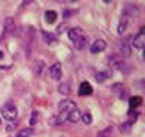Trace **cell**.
<instances>
[{
	"mask_svg": "<svg viewBox=\"0 0 145 137\" xmlns=\"http://www.w3.org/2000/svg\"><path fill=\"white\" fill-rule=\"evenodd\" d=\"M2 115L5 119L8 121H14L16 116H18V109L14 106V104H5V106L2 107Z\"/></svg>",
	"mask_w": 145,
	"mask_h": 137,
	"instance_id": "obj_1",
	"label": "cell"
},
{
	"mask_svg": "<svg viewBox=\"0 0 145 137\" xmlns=\"http://www.w3.org/2000/svg\"><path fill=\"white\" fill-rule=\"evenodd\" d=\"M132 45L136 48V49H144L145 46V36H144V28H141L139 34H136L132 40Z\"/></svg>",
	"mask_w": 145,
	"mask_h": 137,
	"instance_id": "obj_2",
	"label": "cell"
},
{
	"mask_svg": "<svg viewBox=\"0 0 145 137\" xmlns=\"http://www.w3.org/2000/svg\"><path fill=\"white\" fill-rule=\"evenodd\" d=\"M49 73H50V77H52V79L59 81V79H61V76H62V67H61V64H59V63H55L54 66H50Z\"/></svg>",
	"mask_w": 145,
	"mask_h": 137,
	"instance_id": "obj_3",
	"label": "cell"
},
{
	"mask_svg": "<svg viewBox=\"0 0 145 137\" xmlns=\"http://www.w3.org/2000/svg\"><path fill=\"white\" fill-rule=\"evenodd\" d=\"M105 48H107V43H105L102 39H98V40H95L93 43H92L90 52H92V54H98V52L105 51Z\"/></svg>",
	"mask_w": 145,
	"mask_h": 137,
	"instance_id": "obj_4",
	"label": "cell"
},
{
	"mask_svg": "<svg viewBox=\"0 0 145 137\" xmlns=\"http://www.w3.org/2000/svg\"><path fill=\"white\" fill-rule=\"evenodd\" d=\"M59 110L64 113V112H70V110H72V109H76V103L74 101H71V100H62V101H59Z\"/></svg>",
	"mask_w": 145,
	"mask_h": 137,
	"instance_id": "obj_5",
	"label": "cell"
},
{
	"mask_svg": "<svg viewBox=\"0 0 145 137\" xmlns=\"http://www.w3.org/2000/svg\"><path fill=\"white\" fill-rule=\"evenodd\" d=\"M111 76H113V71L111 70H101L95 75V79H96V82H105L107 79H110Z\"/></svg>",
	"mask_w": 145,
	"mask_h": 137,
	"instance_id": "obj_6",
	"label": "cell"
},
{
	"mask_svg": "<svg viewBox=\"0 0 145 137\" xmlns=\"http://www.w3.org/2000/svg\"><path fill=\"white\" fill-rule=\"evenodd\" d=\"M82 36H83V30L78 28V27H74V28L68 30V37H70V40H72V42H76L77 39H80Z\"/></svg>",
	"mask_w": 145,
	"mask_h": 137,
	"instance_id": "obj_7",
	"label": "cell"
},
{
	"mask_svg": "<svg viewBox=\"0 0 145 137\" xmlns=\"http://www.w3.org/2000/svg\"><path fill=\"white\" fill-rule=\"evenodd\" d=\"M15 28H16V25H15V19L14 18H6V21H5V31L8 34H12V33H15Z\"/></svg>",
	"mask_w": 145,
	"mask_h": 137,
	"instance_id": "obj_8",
	"label": "cell"
},
{
	"mask_svg": "<svg viewBox=\"0 0 145 137\" xmlns=\"http://www.w3.org/2000/svg\"><path fill=\"white\" fill-rule=\"evenodd\" d=\"M92 93H93V89H92L89 82H82L80 83V88H78V95H90Z\"/></svg>",
	"mask_w": 145,
	"mask_h": 137,
	"instance_id": "obj_9",
	"label": "cell"
},
{
	"mask_svg": "<svg viewBox=\"0 0 145 137\" xmlns=\"http://www.w3.org/2000/svg\"><path fill=\"white\" fill-rule=\"evenodd\" d=\"M68 121L71 122V124H76V122H78L80 121V118H82V113L78 112V109H72V110H70L68 112Z\"/></svg>",
	"mask_w": 145,
	"mask_h": 137,
	"instance_id": "obj_10",
	"label": "cell"
},
{
	"mask_svg": "<svg viewBox=\"0 0 145 137\" xmlns=\"http://www.w3.org/2000/svg\"><path fill=\"white\" fill-rule=\"evenodd\" d=\"M123 14H124V17H135V15H138V8L136 6H133V5H126L124 6V9H123Z\"/></svg>",
	"mask_w": 145,
	"mask_h": 137,
	"instance_id": "obj_11",
	"label": "cell"
},
{
	"mask_svg": "<svg viewBox=\"0 0 145 137\" xmlns=\"http://www.w3.org/2000/svg\"><path fill=\"white\" fill-rule=\"evenodd\" d=\"M56 18H58V15H56V12H55V11H46V14H44L46 23L52 24V23H55V21H56Z\"/></svg>",
	"mask_w": 145,
	"mask_h": 137,
	"instance_id": "obj_12",
	"label": "cell"
},
{
	"mask_svg": "<svg viewBox=\"0 0 145 137\" xmlns=\"http://www.w3.org/2000/svg\"><path fill=\"white\" fill-rule=\"evenodd\" d=\"M120 51H121V57H129L130 55V48H129V43L127 40H121L120 43Z\"/></svg>",
	"mask_w": 145,
	"mask_h": 137,
	"instance_id": "obj_13",
	"label": "cell"
},
{
	"mask_svg": "<svg viewBox=\"0 0 145 137\" xmlns=\"http://www.w3.org/2000/svg\"><path fill=\"white\" fill-rule=\"evenodd\" d=\"M88 45V39L84 37V36H82L80 39H77V40L74 42V46H76V49H83L84 46Z\"/></svg>",
	"mask_w": 145,
	"mask_h": 137,
	"instance_id": "obj_14",
	"label": "cell"
},
{
	"mask_svg": "<svg viewBox=\"0 0 145 137\" xmlns=\"http://www.w3.org/2000/svg\"><path fill=\"white\" fill-rule=\"evenodd\" d=\"M126 27H127V18L126 17H123L120 19V24H118V34H123L124 31H126Z\"/></svg>",
	"mask_w": 145,
	"mask_h": 137,
	"instance_id": "obj_15",
	"label": "cell"
},
{
	"mask_svg": "<svg viewBox=\"0 0 145 137\" xmlns=\"http://www.w3.org/2000/svg\"><path fill=\"white\" fill-rule=\"evenodd\" d=\"M58 91H59V93H61V94L67 95V94H70V85H68L67 82H62L61 85L58 87Z\"/></svg>",
	"mask_w": 145,
	"mask_h": 137,
	"instance_id": "obj_16",
	"label": "cell"
},
{
	"mask_svg": "<svg viewBox=\"0 0 145 137\" xmlns=\"http://www.w3.org/2000/svg\"><path fill=\"white\" fill-rule=\"evenodd\" d=\"M129 103H130V106L132 107H138V106H141L142 104V99L141 97H130V100H129Z\"/></svg>",
	"mask_w": 145,
	"mask_h": 137,
	"instance_id": "obj_17",
	"label": "cell"
},
{
	"mask_svg": "<svg viewBox=\"0 0 145 137\" xmlns=\"http://www.w3.org/2000/svg\"><path fill=\"white\" fill-rule=\"evenodd\" d=\"M43 39H44L48 43H55V42H56V37L52 36V34H49V33H46V31H43Z\"/></svg>",
	"mask_w": 145,
	"mask_h": 137,
	"instance_id": "obj_18",
	"label": "cell"
},
{
	"mask_svg": "<svg viewBox=\"0 0 145 137\" xmlns=\"http://www.w3.org/2000/svg\"><path fill=\"white\" fill-rule=\"evenodd\" d=\"M130 127H132V122L127 121V122H124V124H121V125H120V131L121 133H129L130 131Z\"/></svg>",
	"mask_w": 145,
	"mask_h": 137,
	"instance_id": "obj_19",
	"label": "cell"
},
{
	"mask_svg": "<svg viewBox=\"0 0 145 137\" xmlns=\"http://www.w3.org/2000/svg\"><path fill=\"white\" fill-rule=\"evenodd\" d=\"M84 124H86V125H89V124H92V115L89 113V112H86V113H83L82 115V118H80Z\"/></svg>",
	"mask_w": 145,
	"mask_h": 137,
	"instance_id": "obj_20",
	"label": "cell"
},
{
	"mask_svg": "<svg viewBox=\"0 0 145 137\" xmlns=\"http://www.w3.org/2000/svg\"><path fill=\"white\" fill-rule=\"evenodd\" d=\"M111 136V127H108V128H105L104 131H99L96 134V137H110Z\"/></svg>",
	"mask_w": 145,
	"mask_h": 137,
	"instance_id": "obj_21",
	"label": "cell"
},
{
	"mask_svg": "<svg viewBox=\"0 0 145 137\" xmlns=\"http://www.w3.org/2000/svg\"><path fill=\"white\" fill-rule=\"evenodd\" d=\"M31 136V128H25V130H21L18 134V137H30Z\"/></svg>",
	"mask_w": 145,
	"mask_h": 137,
	"instance_id": "obj_22",
	"label": "cell"
},
{
	"mask_svg": "<svg viewBox=\"0 0 145 137\" xmlns=\"http://www.w3.org/2000/svg\"><path fill=\"white\" fill-rule=\"evenodd\" d=\"M37 116H39L37 112H33V113H31V119H30V124H31V125H34V124L37 122Z\"/></svg>",
	"mask_w": 145,
	"mask_h": 137,
	"instance_id": "obj_23",
	"label": "cell"
},
{
	"mask_svg": "<svg viewBox=\"0 0 145 137\" xmlns=\"http://www.w3.org/2000/svg\"><path fill=\"white\" fill-rule=\"evenodd\" d=\"M65 28H67V24H61V25H59V27H58V33H61V31H64Z\"/></svg>",
	"mask_w": 145,
	"mask_h": 137,
	"instance_id": "obj_24",
	"label": "cell"
},
{
	"mask_svg": "<svg viewBox=\"0 0 145 137\" xmlns=\"http://www.w3.org/2000/svg\"><path fill=\"white\" fill-rule=\"evenodd\" d=\"M71 14H72V12H71L70 9H67V11H65V12H64V17H65V18H68V17H70Z\"/></svg>",
	"mask_w": 145,
	"mask_h": 137,
	"instance_id": "obj_25",
	"label": "cell"
}]
</instances>
